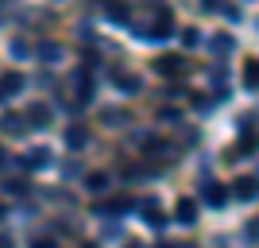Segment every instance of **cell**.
<instances>
[{
  "instance_id": "1",
  "label": "cell",
  "mask_w": 259,
  "mask_h": 248,
  "mask_svg": "<svg viewBox=\"0 0 259 248\" xmlns=\"http://www.w3.org/2000/svg\"><path fill=\"white\" fill-rule=\"evenodd\" d=\"M89 144V132L81 128V124H70V128H66V148H74V151H81Z\"/></svg>"
},
{
  "instance_id": "2",
  "label": "cell",
  "mask_w": 259,
  "mask_h": 248,
  "mask_svg": "<svg viewBox=\"0 0 259 248\" xmlns=\"http://www.w3.org/2000/svg\"><path fill=\"white\" fill-rule=\"evenodd\" d=\"M174 217H178L182 225H194V221H197V205L190 202V198H182V202L174 205Z\"/></svg>"
},
{
  "instance_id": "3",
  "label": "cell",
  "mask_w": 259,
  "mask_h": 248,
  "mask_svg": "<svg viewBox=\"0 0 259 248\" xmlns=\"http://www.w3.org/2000/svg\"><path fill=\"white\" fill-rule=\"evenodd\" d=\"M20 89H23V78L20 74H4V78H0V101H8L12 93H20Z\"/></svg>"
},
{
  "instance_id": "4",
  "label": "cell",
  "mask_w": 259,
  "mask_h": 248,
  "mask_svg": "<svg viewBox=\"0 0 259 248\" xmlns=\"http://www.w3.org/2000/svg\"><path fill=\"white\" fill-rule=\"evenodd\" d=\"M23 167H31V171L51 167V151H47V148H31V151H27V159H23Z\"/></svg>"
},
{
  "instance_id": "5",
  "label": "cell",
  "mask_w": 259,
  "mask_h": 248,
  "mask_svg": "<svg viewBox=\"0 0 259 248\" xmlns=\"http://www.w3.org/2000/svg\"><path fill=\"white\" fill-rule=\"evenodd\" d=\"M201 198H205V202L209 205H225V186H221V183H205V186H201Z\"/></svg>"
},
{
  "instance_id": "6",
  "label": "cell",
  "mask_w": 259,
  "mask_h": 248,
  "mask_svg": "<svg viewBox=\"0 0 259 248\" xmlns=\"http://www.w3.org/2000/svg\"><path fill=\"white\" fill-rule=\"evenodd\" d=\"M39 58H43L47 66L62 62V47H58V43H43V47H39Z\"/></svg>"
},
{
  "instance_id": "7",
  "label": "cell",
  "mask_w": 259,
  "mask_h": 248,
  "mask_svg": "<svg viewBox=\"0 0 259 248\" xmlns=\"http://www.w3.org/2000/svg\"><path fill=\"white\" fill-rule=\"evenodd\" d=\"M101 120H105L108 128H124V124H128V117H124V113H116V109H105V113H101Z\"/></svg>"
},
{
  "instance_id": "8",
  "label": "cell",
  "mask_w": 259,
  "mask_h": 248,
  "mask_svg": "<svg viewBox=\"0 0 259 248\" xmlns=\"http://www.w3.org/2000/svg\"><path fill=\"white\" fill-rule=\"evenodd\" d=\"M140 209H143V221H147V225H155V229L162 225V217H159V205H155V202H143Z\"/></svg>"
},
{
  "instance_id": "9",
  "label": "cell",
  "mask_w": 259,
  "mask_h": 248,
  "mask_svg": "<svg viewBox=\"0 0 259 248\" xmlns=\"http://www.w3.org/2000/svg\"><path fill=\"white\" fill-rule=\"evenodd\" d=\"M27 120H35V128H39V124L51 120V109H47V105H31V109H27Z\"/></svg>"
},
{
  "instance_id": "10",
  "label": "cell",
  "mask_w": 259,
  "mask_h": 248,
  "mask_svg": "<svg viewBox=\"0 0 259 248\" xmlns=\"http://www.w3.org/2000/svg\"><path fill=\"white\" fill-rule=\"evenodd\" d=\"M105 190H108V174H89V194H105Z\"/></svg>"
},
{
  "instance_id": "11",
  "label": "cell",
  "mask_w": 259,
  "mask_h": 248,
  "mask_svg": "<svg viewBox=\"0 0 259 248\" xmlns=\"http://www.w3.org/2000/svg\"><path fill=\"white\" fill-rule=\"evenodd\" d=\"M236 194L244 198V202H251V198H255V179H240V183H236Z\"/></svg>"
},
{
  "instance_id": "12",
  "label": "cell",
  "mask_w": 259,
  "mask_h": 248,
  "mask_svg": "<svg viewBox=\"0 0 259 248\" xmlns=\"http://www.w3.org/2000/svg\"><path fill=\"white\" fill-rule=\"evenodd\" d=\"M159 70H162V74H178V70H182V58L166 54V58H159Z\"/></svg>"
},
{
  "instance_id": "13",
  "label": "cell",
  "mask_w": 259,
  "mask_h": 248,
  "mask_svg": "<svg viewBox=\"0 0 259 248\" xmlns=\"http://www.w3.org/2000/svg\"><path fill=\"white\" fill-rule=\"evenodd\" d=\"M112 82H116L120 89H128V93H136V89H140V78H132V74H116Z\"/></svg>"
},
{
  "instance_id": "14",
  "label": "cell",
  "mask_w": 259,
  "mask_h": 248,
  "mask_svg": "<svg viewBox=\"0 0 259 248\" xmlns=\"http://www.w3.org/2000/svg\"><path fill=\"white\" fill-rule=\"evenodd\" d=\"M209 47H213V54H228V51H232V39H228V35H213V43H209Z\"/></svg>"
},
{
  "instance_id": "15",
  "label": "cell",
  "mask_w": 259,
  "mask_h": 248,
  "mask_svg": "<svg viewBox=\"0 0 259 248\" xmlns=\"http://www.w3.org/2000/svg\"><path fill=\"white\" fill-rule=\"evenodd\" d=\"M0 124H4V132H20V128H23V120L16 117V113H8V117L0 120Z\"/></svg>"
},
{
  "instance_id": "16",
  "label": "cell",
  "mask_w": 259,
  "mask_h": 248,
  "mask_svg": "<svg viewBox=\"0 0 259 248\" xmlns=\"http://www.w3.org/2000/svg\"><path fill=\"white\" fill-rule=\"evenodd\" d=\"M108 20H128V8L124 4H108Z\"/></svg>"
},
{
  "instance_id": "17",
  "label": "cell",
  "mask_w": 259,
  "mask_h": 248,
  "mask_svg": "<svg viewBox=\"0 0 259 248\" xmlns=\"http://www.w3.org/2000/svg\"><path fill=\"white\" fill-rule=\"evenodd\" d=\"M182 43L186 47H197V43H201V35H197L194 27H186V31H182Z\"/></svg>"
},
{
  "instance_id": "18",
  "label": "cell",
  "mask_w": 259,
  "mask_h": 248,
  "mask_svg": "<svg viewBox=\"0 0 259 248\" xmlns=\"http://www.w3.org/2000/svg\"><path fill=\"white\" fill-rule=\"evenodd\" d=\"M244 78H248V89H255V62H248V70H244Z\"/></svg>"
},
{
  "instance_id": "19",
  "label": "cell",
  "mask_w": 259,
  "mask_h": 248,
  "mask_svg": "<svg viewBox=\"0 0 259 248\" xmlns=\"http://www.w3.org/2000/svg\"><path fill=\"white\" fill-rule=\"evenodd\" d=\"M31 248H54V244H51V240H35Z\"/></svg>"
},
{
  "instance_id": "20",
  "label": "cell",
  "mask_w": 259,
  "mask_h": 248,
  "mask_svg": "<svg viewBox=\"0 0 259 248\" xmlns=\"http://www.w3.org/2000/svg\"><path fill=\"white\" fill-rule=\"evenodd\" d=\"M0 248H12V240H8V237H0Z\"/></svg>"
},
{
  "instance_id": "21",
  "label": "cell",
  "mask_w": 259,
  "mask_h": 248,
  "mask_svg": "<svg viewBox=\"0 0 259 248\" xmlns=\"http://www.w3.org/2000/svg\"><path fill=\"white\" fill-rule=\"evenodd\" d=\"M0 167H4V151H0Z\"/></svg>"
}]
</instances>
